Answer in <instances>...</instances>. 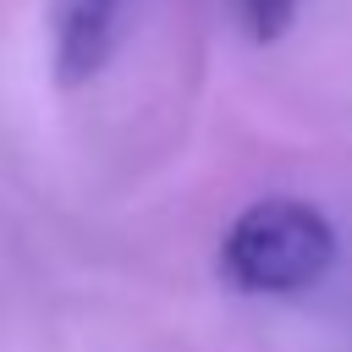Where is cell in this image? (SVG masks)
<instances>
[{
	"label": "cell",
	"instance_id": "1",
	"mask_svg": "<svg viewBox=\"0 0 352 352\" xmlns=\"http://www.w3.org/2000/svg\"><path fill=\"white\" fill-rule=\"evenodd\" d=\"M336 264V226L302 204V198H258L248 204L226 242H220V275L236 292L253 297H286L314 286Z\"/></svg>",
	"mask_w": 352,
	"mask_h": 352
},
{
	"label": "cell",
	"instance_id": "2",
	"mask_svg": "<svg viewBox=\"0 0 352 352\" xmlns=\"http://www.w3.org/2000/svg\"><path fill=\"white\" fill-rule=\"evenodd\" d=\"M116 16H121V0H60V22H55L60 88H82L88 77H99V66L116 50Z\"/></svg>",
	"mask_w": 352,
	"mask_h": 352
},
{
	"label": "cell",
	"instance_id": "3",
	"mask_svg": "<svg viewBox=\"0 0 352 352\" xmlns=\"http://www.w3.org/2000/svg\"><path fill=\"white\" fill-rule=\"evenodd\" d=\"M242 16H248V33H253L258 44H275V38L292 28L297 0H242Z\"/></svg>",
	"mask_w": 352,
	"mask_h": 352
}]
</instances>
